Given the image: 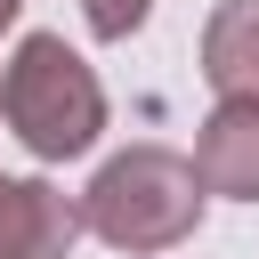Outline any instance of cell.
I'll return each mask as SVG.
<instances>
[{
	"label": "cell",
	"mask_w": 259,
	"mask_h": 259,
	"mask_svg": "<svg viewBox=\"0 0 259 259\" xmlns=\"http://www.w3.org/2000/svg\"><path fill=\"white\" fill-rule=\"evenodd\" d=\"M202 178H194V154H170V146H121L97 162V178L81 186V227L130 259H162L178 243H194L202 227Z\"/></svg>",
	"instance_id": "1"
},
{
	"label": "cell",
	"mask_w": 259,
	"mask_h": 259,
	"mask_svg": "<svg viewBox=\"0 0 259 259\" xmlns=\"http://www.w3.org/2000/svg\"><path fill=\"white\" fill-rule=\"evenodd\" d=\"M0 121L16 130V146L32 162H81L105 138V81L65 32H24L8 57Z\"/></svg>",
	"instance_id": "2"
},
{
	"label": "cell",
	"mask_w": 259,
	"mask_h": 259,
	"mask_svg": "<svg viewBox=\"0 0 259 259\" xmlns=\"http://www.w3.org/2000/svg\"><path fill=\"white\" fill-rule=\"evenodd\" d=\"M194 178L219 202H259V97H219L194 130Z\"/></svg>",
	"instance_id": "3"
},
{
	"label": "cell",
	"mask_w": 259,
	"mask_h": 259,
	"mask_svg": "<svg viewBox=\"0 0 259 259\" xmlns=\"http://www.w3.org/2000/svg\"><path fill=\"white\" fill-rule=\"evenodd\" d=\"M73 243H81V202L49 178L0 170V259H73Z\"/></svg>",
	"instance_id": "4"
},
{
	"label": "cell",
	"mask_w": 259,
	"mask_h": 259,
	"mask_svg": "<svg viewBox=\"0 0 259 259\" xmlns=\"http://www.w3.org/2000/svg\"><path fill=\"white\" fill-rule=\"evenodd\" d=\"M202 81L219 97H259V0H219L202 24Z\"/></svg>",
	"instance_id": "5"
},
{
	"label": "cell",
	"mask_w": 259,
	"mask_h": 259,
	"mask_svg": "<svg viewBox=\"0 0 259 259\" xmlns=\"http://www.w3.org/2000/svg\"><path fill=\"white\" fill-rule=\"evenodd\" d=\"M81 16H89L97 40H130V32L154 16V0H81Z\"/></svg>",
	"instance_id": "6"
},
{
	"label": "cell",
	"mask_w": 259,
	"mask_h": 259,
	"mask_svg": "<svg viewBox=\"0 0 259 259\" xmlns=\"http://www.w3.org/2000/svg\"><path fill=\"white\" fill-rule=\"evenodd\" d=\"M16 16H24V0H0V32H8V24H16Z\"/></svg>",
	"instance_id": "7"
},
{
	"label": "cell",
	"mask_w": 259,
	"mask_h": 259,
	"mask_svg": "<svg viewBox=\"0 0 259 259\" xmlns=\"http://www.w3.org/2000/svg\"><path fill=\"white\" fill-rule=\"evenodd\" d=\"M0 89H8V65H0Z\"/></svg>",
	"instance_id": "8"
}]
</instances>
